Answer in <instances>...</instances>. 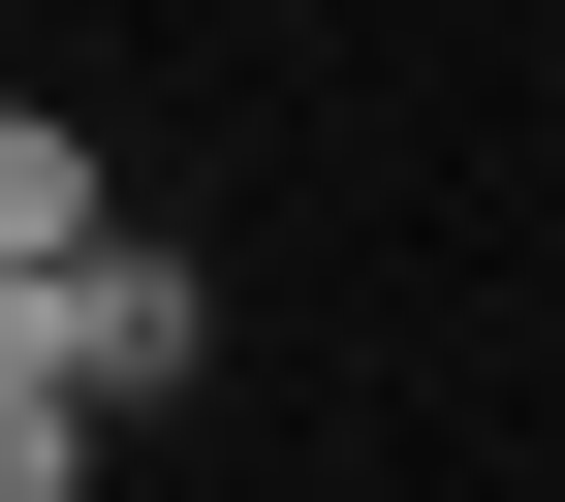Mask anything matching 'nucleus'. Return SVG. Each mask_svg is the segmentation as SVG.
<instances>
[{
  "mask_svg": "<svg viewBox=\"0 0 565 502\" xmlns=\"http://www.w3.org/2000/svg\"><path fill=\"white\" fill-rule=\"evenodd\" d=\"M95 440H126V408L63 377V314H32V282H0V502H95Z\"/></svg>",
  "mask_w": 565,
  "mask_h": 502,
  "instance_id": "f03ea898",
  "label": "nucleus"
},
{
  "mask_svg": "<svg viewBox=\"0 0 565 502\" xmlns=\"http://www.w3.org/2000/svg\"><path fill=\"white\" fill-rule=\"evenodd\" d=\"M32 314H63V377H95V408H189V377H221V282H189L158 221H126V252H63Z\"/></svg>",
  "mask_w": 565,
  "mask_h": 502,
  "instance_id": "f257e3e1",
  "label": "nucleus"
},
{
  "mask_svg": "<svg viewBox=\"0 0 565 502\" xmlns=\"http://www.w3.org/2000/svg\"><path fill=\"white\" fill-rule=\"evenodd\" d=\"M63 252H126V189H95L63 95H0V282H63Z\"/></svg>",
  "mask_w": 565,
  "mask_h": 502,
  "instance_id": "7ed1b4c3",
  "label": "nucleus"
}]
</instances>
